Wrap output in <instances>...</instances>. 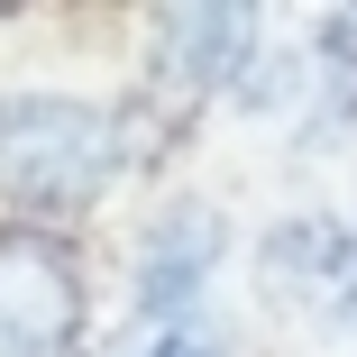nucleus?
<instances>
[{"mask_svg":"<svg viewBox=\"0 0 357 357\" xmlns=\"http://www.w3.org/2000/svg\"><path fill=\"white\" fill-rule=\"evenodd\" d=\"M137 156L128 110L83 101V92H0V202L37 220L92 211Z\"/></svg>","mask_w":357,"mask_h":357,"instance_id":"1","label":"nucleus"},{"mask_svg":"<svg viewBox=\"0 0 357 357\" xmlns=\"http://www.w3.org/2000/svg\"><path fill=\"white\" fill-rule=\"evenodd\" d=\"M83 330H92L83 257L55 229L10 220L0 229V357H74Z\"/></svg>","mask_w":357,"mask_h":357,"instance_id":"2","label":"nucleus"},{"mask_svg":"<svg viewBox=\"0 0 357 357\" xmlns=\"http://www.w3.org/2000/svg\"><path fill=\"white\" fill-rule=\"evenodd\" d=\"M266 46L257 10H229V0H202V10H165L156 19V64L174 92H229Z\"/></svg>","mask_w":357,"mask_h":357,"instance_id":"5","label":"nucleus"},{"mask_svg":"<svg viewBox=\"0 0 357 357\" xmlns=\"http://www.w3.org/2000/svg\"><path fill=\"white\" fill-rule=\"evenodd\" d=\"M257 284L266 303L303 312V321H357V229L339 211H294L257 238Z\"/></svg>","mask_w":357,"mask_h":357,"instance_id":"4","label":"nucleus"},{"mask_svg":"<svg viewBox=\"0 0 357 357\" xmlns=\"http://www.w3.org/2000/svg\"><path fill=\"white\" fill-rule=\"evenodd\" d=\"M128 357H229V339H220V321H211V312H192V321H165V330H147Z\"/></svg>","mask_w":357,"mask_h":357,"instance_id":"6","label":"nucleus"},{"mask_svg":"<svg viewBox=\"0 0 357 357\" xmlns=\"http://www.w3.org/2000/svg\"><path fill=\"white\" fill-rule=\"evenodd\" d=\"M220 257H229V220H220L202 192H174L156 220H147V238H137L128 312L147 321V330L192 321V312H202V294H211V275H220Z\"/></svg>","mask_w":357,"mask_h":357,"instance_id":"3","label":"nucleus"}]
</instances>
